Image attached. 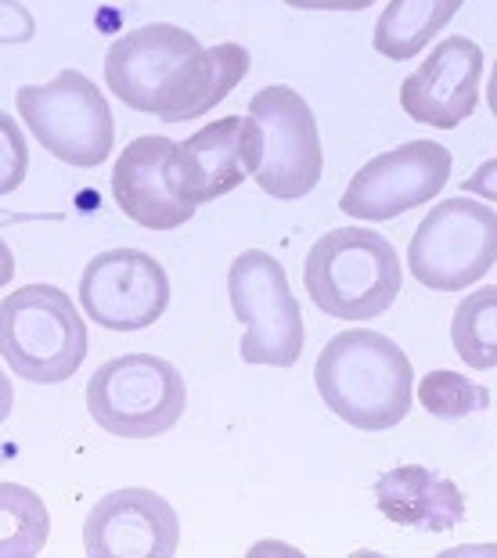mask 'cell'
<instances>
[{
    "instance_id": "obj_1",
    "label": "cell",
    "mask_w": 497,
    "mask_h": 558,
    "mask_svg": "<svg viewBox=\"0 0 497 558\" xmlns=\"http://www.w3.org/2000/svg\"><path fill=\"white\" fill-rule=\"evenodd\" d=\"M253 69L242 44L203 47L173 22H148L123 33L105 54V87L126 109L166 123L203 120Z\"/></svg>"
},
{
    "instance_id": "obj_2",
    "label": "cell",
    "mask_w": 497,
    "mask_h": 558,
    "mask_svg": "<svg viewBox=\"0 0 497 558\" xmlns=\"http://www.w3.org/2000/svg\"><path fill=\"white\" fill-rule=\"evenodd\" d=\"M325 408L361 433H386L408 418L414 367L393 339L372 328H347L325 342L314 364Z\"/></svg>"
},
{
    "instance_id": "obj_3",
    "label": "cell",
    "mask_w": 497,
    "mask_h": 558,
    "mask_svg": "<svg viewBox=\"0 0 497 558\" xmlns=\"http://www.w3.org/2000/svg\"><path fill=\"white\" fill-rule=\"evenodd\" d=\"M242 166L270 198H306L322 181V134L300 90L270 83L248 98L242 116Z\"/></svg>"
},
{
    "instance_id": "obj_4",
    "label": "cell",
    "mask_w": 497,
    "mask_h": 558,
    "mask_svg": "<svg viewBox=\"0 0 497 558\" xmlns=\"http://www.w3.org/2000/svg\"><path fill=\"white\" fill-rule=\"evenodd\" d=\"M311 303L336 320H375L397 303L404 270L386 234L336 228L322 234L303 259Z\"/></svg>"
},
{
    "instance_id": "obj_5",
    "label": "cell",
    "mask_w": 497,
    "mask_h": 558,
    "mask_svg": "<svg viewBox=\"0 0 497 558\" xmlns=\"http://www.w3.org/2000/svg\"><path fill=\"white\" fill-rule=\"evenodd\" d=\"M87 320L58 284H22L0 300V357L22 383H69L87 361Z\"/></svg>"
},
{
    "instance_id": "obj_6",
    "label": "cell",
    "mask_w": 497,
    "mask_h": 558,
    "mask_svg": "<svg viewBox=\"0 0 497 558\" xmlns=\"http://www.w3.org/2000/svg\"><path fill=\"white\" fill-rule=\"evenodd\" d=\"M15 101L22 123L58 162L94 170L112 156V109L105 101V90L80 69H62L47 83H26L15 90Z\"/></svg>"
},
{
    "instance_id": "obj_7",
    "label": "cell",
    "mask_w": 497,
    "mask_h": 558,
    "mask_svg": "<svg viewBox=\"0 0 497 558\" xmlns=\"http://www.w3.org/2000/svg\"><path fill=\"white\" fill-rule=\"evenodd\" d=\"M187 408L181 372L156 353H123L105 361L87 383V411L98 429L120 439L170 433Z\"/></svg>"
},
{
    "instance_id": "obj_8",
    "label": "cell",
    "mask_w": 497,
    "mask_h": 558,
    "mask_svg": "<svg viewBox=\"0 0 497 558\" xmlns=\"http://www.w3.org/2000/svg\"><path fill=\"white\" fill-rule=\"evenodd\" d=\"M497 264V213L480 198H444L411 234L408 267L429 292H465Z\"/></svg>"
},
{
    "instance_id": "obj_9",
    "label": "cell",
    "mask_w": 497,
    "mask_h": 558,
    "mask_svg": "<svg viewBox=\"0 0 497 558\" xmlns=\"http://www.w3.org/2000/svg\"><path fill=\"white\" fill-rule=\"evenodd\" d=\"M228 300L245 325L239 357L245 364L292 367L303 357V311L289 289L286 267L264 248H245L228 270Z\"/></svg>"
},
{
    "instance_id": "obj_10",
    "label": "cell",
    "mask_w": 497,
    "mask_h": 558,
    "mask_svg": "<svg viewBox=\"0 0 497 558\" xmlns=\"http://www.w3.org/2000/svg\"><path fill=\"white\" fill-rule=\"evenodd\" d=\"M451 148H444L440 141H408V145L389 148L364 162L350 177L339 209L353 220L372 223L404 217L444 192L451 181Z\"/></svg>"
},
{
    "instance_id": "obj_11",
    "label": "cell",
    "mask_w": 497,
    "mask_h": 558,
    "mask_svg": "<svg viewBox=\"0 0 497 558\" xmlns=\"http://www.w3.org/2000/svg\"><path fill=\"white\" fill-rule=\"evenodd\" d=\"M80 306L105 331L151 328L170 306V278L141 248H105L83 267Z\"/></svg>"
},
{
    "instance_id": "obj_12",
    "label": "cell",
    "mask_w": 497,
    "mask_h": 558,
    "mask_svg": "<svg viewBox=\"0 0 497 558\" xmlns=\"http://www.w3.org/2000/svg\"><path fill=\"white\" fill-rule=\"evenodd\" d=\"M181 519L162 494L145 486L105 494L83 522V551L90 558H173Z\"/></svg>"
},
{
    "instance_id": "obj_13",
    "label": "cell",
    "mask_w": 497,
    "mask_h": 558,
    "mask_svg": "<svg viewBox=\"0 0 497 558\" xmlns=\"http://www.w3.org/2000/svg\"><path fill=\"white\" fill-rule=\"evenodd\" d=\"M483 47L469 37H447L425 54V62L400 83V109L414 123L454 130L480 105Z\"/></svg>"
},
{
    "instance_id": "obj_14",
    "label": "cell",
    "mask_w": 497,
    "mask_h": 558,
    "mask_svg": "<svg viewBox=\"0 0 497 558\" xmlns=\"http://www.w3.org/2000/svg\"><path fill=\"white\" fill-rule=\"evenodd\" d=\"M177 141L162 134L134 137L112 166V198L126 220L145 231H177L195 217V209L173 177Z\"/></svg>"
},
{
    "instance_id": "obj_15",
    "label": "cell",
    "mask_w": 497,
    "mask_h": 558,
    "mask_svg": "<svg viewBox=\"0 0 497 558\" xmlns=\"http://www.w3.org/2000/svg\"><path fill=\"white\" fill-rule=\"evenodd\" d=\"M173 177L192 206H206L234 192L248 177L242 166V116H223L177 141Z\"/></svg>"
},
{
    "instance_id": "obj_16",
    "label": "cell",
    "mask_w": 497,
    "mask_h": 558,
    "mask_svg": "<svg viewBox=\"0 0 497 558\" xmlns=\"http://www.w3.org/2000/svg\"><path fill=\"white\" fill-rule=\"evenodd\" d=\"M375 505L389 522L422 533H447L465 522V494L425 465H397L375 480Z\"/></svg>"
},
{
    "instance_id": "obj_17",
    "label": "cell",
    "mask_w": 497,
    "mask_h": 558,
    "mask_svg": "<svg viewBox=\"0 0 497 558\" xmlns=\"http://www.w3.org/2000/svg\"><path fill=\"white\" fill-rule=\"evenodd\" d=\"M465 0H389L375 22V51L389 62H411L451 26Z\"/></svg>"
},
{
    "instance_id": "obj_18",
    "label": "cell",
    "mask_w": 497,
    "mask_h": 558,
    "mask_svg": "<svg viewBox=\"0 0 497 558\" xmlns=\"http://www.w3.org/2000/svg\"><path fill=\"white\" fill-rule=\"evenodd\" d=\"M51 537V515L37 490L0 483V558H37Z\"/></svg>"
},
{
    "instance_id": "obj_19",
    "label": "cell",
    "mask_w": 497,
    "mask_h": 558,
    "mask_svg": "<svg viewBox=\"0 0 497 558\" xmlns=\"http://www.w3.org/2000/svg\"><path fill=\"white\" fill-rule=\"evenodd\" d=\"M451 342L461 364L476 367V372L497 367V284H480L458 303Z\"/></svg>"
},
{
    "instance_id": "obj_20",
    "label": "cell",
    "mask_w": 497,
    "mask_h": 558,
    "mask_svg": "<svg viewBox=\"0 0 497 558\" xmlns=\"http://www.w3.org/2000/svg\"><path fill=\"white\" fill-rule=\"evenodd\" d=\"M419 400L433 418L461 422V418H469V414H480L490 408V389L483 383H472V378L458 375V372L436 367V372L422 375Z\"/></svg>"
},
{
    "instance_id": "obj_21",
    "label": "cell",
    "mask_w": 497,
    "mask_h": 558,
    "mask_svg": "<svg viewBox=\"0 0 497 558\" xmlns=\"http://www.w3.org/2000/svg\"><path fill=\"white\" fill-rule=\"evenodd\" d=\"M29 173V145L19 120L0 109V195H11Z\"/></svg>"
},
{
    "instance_id": "obj_22",
    "label": "cell",
    "mask_w": 497,
    "mask_h": 558,
    "mask_svg": "<svg viewBox=\"0 0 497 558\" xmlns=\"http://www.w3.org/2000/svg\"><path fill=\"white\" fill-rule=\"evenodd\" d=\"M37 33V19L19 0H0V44H29Z\"/></svg>"
},
{
    "instance_id": "obj_23",
    "label": "cell",
    "mask_w": 497,
    "mask_h": 558,
    "mask_svg": "<svg viewBox=\"0 0 497 558\" xmlns=\"http://www.w3.org/2000/svg\"><path fill=\"white\" fill-rule=\"evenodd\" d=\"M461 192L465 195H480L483 202H497V159L480 162L465 181H461Z\"/></svg>"
},
{
    "instance_id": "obj_24",
    "label": "cell",
    "mask_w": 497,
    "mask_h": 558,
    "mask_svg": "<svg viewBox=\"0 0 497 558\" xmlns=\"http://www.w3.org/2000/svg\"><path fill=\"white\" fill-rule=\"evenodd\" d=\"M286 4L300 11H364L375 0H286Z\"/></svg>"
},
{
    "instance_id": "obj_25",
    "label": "cell",
    "mask_w": 497,
    "mask_h": 558,
    "mask_svg": "<svg viewBox=\"0 0 497 558\" xmlns=\"http://www.w3.org/2000/svg\"><path fill=\"white\" fill-rule=\"evenodd\" d=\"M11 408H15V386H11V378L0 367V425L11 418Z\"/></svg>"
},
{
    "instance_id": "obj_26",
    "label": "cell",
    "mask_w": 497,
    "mask_h": 558,
    "mask_svg": "<svg viewBox=\"0 0 497 558\" xmlns=\"http://www.w3.org/2000/svg\"><path fill=\"white\" fill-rule=\"evenodd\" d=\"M11 281H15V253H11V245L0 239V289H8Z\"/></svg>"
},
{
    "instance_id": "obj_27",
    "label": "cell",
    "mask_w": 497,
    "mask_h": 558,
    "mask_svg": "<svg viewBox=\"0 0 497 558\" xmlns=\"http://www.w3.org/2000/svg\"><path fill=\"white\" fill-rule=\"evenodd\" d=\"M487 105H490V112H494V120H497V62H494L490 80H487Z\"/></svg>"
}]
</instances>
